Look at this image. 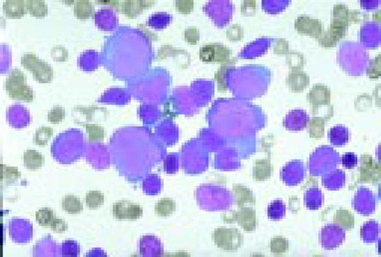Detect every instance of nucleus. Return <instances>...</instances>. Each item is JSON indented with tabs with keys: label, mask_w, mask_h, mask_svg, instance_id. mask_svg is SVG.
<instances>
[{
	"label": "nucleus",
	"mask_w": 381,
	"mask_h": 257,
	"mask_svg": "<svg viewBox=\"0 0 381 257\" xmlns=\"http://www.w3.org/2000/svg\"><path fill=\"white\" fill-rule=\"evenodd\" d=\"M6 90L12 99L32 102L34 100V91L27 85V77L18 68L12 70L6 80Z\"/></svg>",
	"instance_id": "f257e3e1"
},
{
	"label": "nucleus",
	"mask_w": 381,
	"mask_h": 257,
	"mask_svg": "<svg viewBox=\"0 0 381 257\" xmlns=\"http://www.w3.org/2000/svg\"><path fill=\"white\" fill-rule=\"evenodd\" d=\"M334 17L329 30L321 35L320 44L325 47H331L343 39L348 28V10L340 5L334 8Z\"/></svg>",
	"instance_id": "f03ea898"
},
{
	"label": "nucleus",
	"mask_w": 381,
	"mask_h": 257,
	"mask_svg": "<svg viewBox=\"0 0 381 257\" xmlns=\"http://www.w3.org/2000/svg\"><path fill=\"white\" fill-rule=\"evenodd\" d=\"M22 66L31 71L34 78L40 83H49L54 77L52 67L47 61L39 59L34 53H27L21 58Z\"/></svg>",
	"instance_id": "7ed1b4c3"
},
{
	"label": "nucleus",
	"mask_w": 381,
	"mask_h": 257,
	"mask_svg": "<svg viewBox=\"0 0 381 257\" xmlns=\"http://www.w3.org/2000/svg\"><path fill=\"white\" fill-rule=\"evenodd\" d=\"M213 240L218 248L224 251H232L240 248L243 236L236 229L220 227L213 231Z\"/></svg>",
	"instance_id": "20e7f679"
},
{
	"label": "nucleus",
	"mask_w": 381,
	"mask_h": 257,
	"mask_svg": "<svg viewBox=\"0 0 381 257\" xmlns=\"http://www.w3.org/2000/svg\"><path fill=\"white\" fill-rule=\"evenodd\" d=\"M113 217L117 220L135 221L141 218L143 215V209L138 204L129 200H122L116 202L112 207Z\"/></svg>",
	"instance_id": "39448f33"
},
{
	"label": "nucleus",
	"mask_w": 381,
	"mask_h": 257,
	"mask_svg": "<svg viewBox=\"0 0 381 257\" xmlns=\"http://www.w3.org/2000/svg\"><path fill=\"white\" fill-rule=\"evenodd\" d=\"M230 49L220 44H206L199 50V58L206 63H225L230 59Z\"/></svg>",
	"instance_id": "423d86ee"
},
{
	"label": "nucleus",
	"mask_w": 381,
	"mask_h": 257,
	"mask_svg": "<svg viewBox=\"0 0 381 257\" xmlns=\"http://www.w3.org/2000/svg\"><path fill=\"white\" fill-rule=\"evenodd\" d=\"M295 28L300 33L306 34L314 38L322 35V24L318 20H312L307 16H299L295 21Z\"/></svg>",
	"instance_id": "0eeeda50"
},
{
	"label": "nucleus",
	"mask_w": 381,
	"mask_h": 257,
	"mask_svg": "<svg viewBox=\"0 0 381 257\" xmlns=\"http://www.w3.org/2000/svg\"><path fill=\"white\" fill-rule=\"evenodd\" d=\"M233 217L246 231H252L257 226L255 211L249 207H242L233 213Z\"/></svg>",
	"instance_id": "6e6552de"
},
{
	"label": "nucleus",
	"mask_w": 381,
	"mask_h": 257,
	"mask_svg": "<svg viewBox=\"0 0 381 257\" xmlns=\"http://www.w3.org/2000/svg\"><path fill=\"white\" fill-rule=\"evenodd\" d=\"M154 3V1L127 0L121 2V10L129 18H134L136 15L140 14L145 8H149Z\"/></svg>",
	"instance_id": "1a4fd4ad"
},
{
	"label": "nucleus",
	"mask_w": 381,
	"mask_h": 257,
	"mask_svg": "<svg viewBox=\"0 0 381 257\" xmlns=\"http://www.w3.org/2000/svg\"><path fill=\"white\" fill-rule=\"evenodd\" d=\"M3 9L8 18L20 19L26 14V1L24 0H6L3 4Z\"/></svg>",
	"instance_id": "9d476101"
},
{
	"label": "nucleus",
	"mask_w": 381,
	"mask_h": 257,
	"mask_svg": "<svg viewBox=\"0 0 381 257\" xmlns=\"http://www.w3.org/2000/svg\"><path fill=\"white\" fill-rule=\"evenodd\" d=\"M24 166L27 169L36 171L42 169L44 164V157L40 152L28 149L24 153Z\"/></svg>",
	"instance_id": "9b49d317"
},
{
	"label": "nucleus",
	"mask_w": 381,
	"mask_h": 257,
	"mask_svg": "<svg viewBox=\"0 0 381 257\" xmlns=\"http://www.w3.org/2000/svg\"><path fill=\"white\" fill-rule=\"evenodd\" d=\"M73 4V12L78 20H88L94 16L95 10L91 2L89 0H76Z\"/></svg>",
	"instance_id": "f8f14e48"
},
{
	"label": "nucleus",
	"mask_w": 381,
	"mask_h": 257,
	"mask_svg": "<svg viewBox=\"0 0 381 257\" xmlns=\"http://www.w3.org/2000/svg\"><path fill=\"white\" fill-rule=\"evenodd\" d=\"M234 199L240 207H244L247 203H254V198L252 191L247 187L240 185H235L233 187Z\"/></svg>",
	"instance_id": "ddd939ff"
},
{
	"label": "nucleus",
	"mask_w": 381,
	"mask_h": 257,
	"mask_svg": "<svg viewBox=\"0 0 381 257\" xmlns=\"http://www.w3.org/2000/svg\"><path fill=\"white\" fill-rule=\"evenodd\" d=\"M62 208L68 214L76 215L83 212V204L76 195H68L63 198Z\"/></svg>",
	"instance_id": "4468645a"
},
{
	"label": "nucleus",
	"mask_w": 381,
	"mask_h": 257,
	"mask_svg": "<svg viewBox=\"0 0 381 257\" xmlns=\"http://www.w3.org/2000/svg\"><path fill=\"white\" fill-rule=\"evenodd\" d=\"M176 210L175 200L170 198H163L157 202L155 206V212L159 217H169Z\"/></svg>",
	"instance_id": "2eb2a0df"
},
{
	"label": "nucleus",
	"mask_w": 381,
	"mask_h": 257,
	"mask_svg": "<svg viewBox=\"0 0 381 257\" xmlns=\"http://www.w3.org/2000/svg\"><path fill=\"white\" fill-rule=\"evenodd\" d=\"M26 5L27 12L37 18H43L48 14V6L44 0H27Z\"/></svg>",
	"instance_id": "dca6fc26"
},
{
	"label": "nucleus",
	"mask_w": 381,
	"mask_h": 257,
	"mask_svg": "<svg viewBox=\"0 0 381 257\" xmlns=\"http://www.w3.org/2000/svg\"><path fill=\"white\" fill-rule=\"evenodd\" d=\"M80 124L83 125L86 128L87 133L88 134L89 143H100L104 140L105 136V132L104 127L97 124L93 123H83L78 122Z\"/></svg>",
	"instance_id": "f3484780"
},
{
	"label": "nucleus",
	"mask_w": 381,
	"mask_h": 257,
	"mask_svg": "<svg viewBox=\"0 0 381 257\" xmlns=\"http://www.w3.org/2000/svg\"><path fill=\"white\" fill-rule=\"evenodd\" d=\"M271 164L268 160H257L254 167V178L257 181H263L271 176Z\"/></svg>",
	"instance_id": "a211bd4d"
},
{
	"label": "nucleus",
	"mask_w": 381,
	"mask_h": 257,
	"mask_svg": "<svg viewBox=\"0 0 381 257\" xmlns=\"http://www.w3.org/2000/svg\"><path fill=\"white\" fill-rule=\"evenodd\" d=\"M1 181H5L6 185H11L16 182L21 177L22 174L16 167H8L4 164H1Z\"/></svg>",
	"instance_id": "6ab92c4d"
},
{
	"label": "nucleus",
	"mask_w": 381,
	"mask_h": 257,
	"mask_svg": "<svg viewBox=\"0 0 381 257\" xmlns=\"http://www.w3.org/2000/svg\"><path fill=\"white\" fill-rule=\"evenodd\" d=\"M87 207L90 210H96L104 204V194L98 190L88 192L85 196Z\"/></svg>",
	"instance_id": "aec40b11"
},
{
	"label": "nucleus",
	"mask_w": 381,
	"mask_h": 257,
	"mask_svg": "<svg viewBox=\"0 0 381 257\" xmlns=\"http://www.w3.org/2000/svg\"><path fill=\"white\" fill-rule=\"evenodd\" d=\"M53 128L50 126H42L37 130L34 135L33 142L39 146H45L53 135Z\"/></svg>",
	"instance_id": "412c9836"
},
{
	"label": "nucleus",
	"mask_w": 381,
	"mask_h": 257,
	"mask_svg": "<svg viewBox=\"0 0 381 257\" xmlns=\"http://www.w3.org/2000/svg\"><path fill=\"white\" fill-rule=\"evenodd\" d=\"M35 219L39 225L43 227H49L54 219V211L50 208L41 209L35 214Z\"/></svg>",
	"instance_id": "4be33fe9"
},
{
	"label": "nucleus",
	"mask_w": 381,
	"mask_h": 257,
	"mask_svg": "<svg viewBox=\"0 0 381 257\" xmlns=\"http://www.w3.org/2000/svg\"><path fill=\"white\" fill-rule=\"evenodd\" d=\"M66 118V111L61 106H55L48 113V121L52 123L62 122Z\"/></svg>",
	"instance_id": "5701e85b"
},
{
	"label": "nucleus",
	"mask_w": 381,
	"mask_h": 257,
	"mask_svg": "<svg viewBox=\"0 0 381 257\" xmlns=\"http://www.w3.org/2000/svg\"><path fill=\"white\" fill-rule=\"evenodd\" d=\"M288 247V242L283 237L273 238L271 242V251L273 253H283Z\"/></svg>",
	"instance_id": "b1692460"
},
{
	"label": "nucleus",
	"mask_w": 381,
	"mask_h": 257,
	"mask_svg": "<svg viewBox=\"0 0 381 257\" xmlns=\"http://www.w3.org/2000/svg\"><path fill=\"white\" fill-rule=\"evenodd\" d=\"M52 56L54 61H66L68 58V51L61 46H55L52 48Z\"/></svg>",
	"instance_id": "393cba45"
},
{
	"label": "nucleus",
	"mask_w": 381,
	"mask_h": 257,
	"mask_svg": "<svg viewBox=\"0 0 381 257\" xmlns=\"http://www.w3.org/2000/svg\"><path fill=\"white\" fill-rule=\"evenodd\" d=\"M184 37L189 44H196L199 41V30L195 27H189L184 32Z\"/></svg>",
	"instance_id": "a878e982"
},
{
	"label": "nucleus",
	"mask_w": 381,
	"mask_h": 257,
	"mask_svg": "<svg viewBox=\"0 0 381 257\" xmlns=\"http://www.w3.org/2000/svg\"><path fill=\"white\" fill-rule=\"evenodd\" d=\"M194 8V1H177L176 9L183 14L190 13Z\"/></svg>",
	"instance_id": "bb28decb"
},
{
	"label": "nucleus",
	"mask_w": 381,
	"mask_h": 257,
	"mask_svg": "<svg viewBox=\"0 0 381 257\" xmlns=\"http://www.w3.org/2000/svg\"><path fill=\"white\" fill-rule=\"evenodd\" d=\"M51 229L56 233H64L68 230V226L63 219L54 217L50 226Z\"/></svg>",
	"instance_id": "cd10ccee"
},
{
	"label": "nucleus",
	"mask_w": 381,
	"mask_h": 257,
	"mask_svg": "<svg viewBox=\"0 0 381 257\" xmlns=\"http://www.w3.org/2000/svg\"><path fill=\"white\" fill-rule=\"evenodd\" d=\"M96 3H100V4L109 5L110 6L114 7L115 9L119 10V7H121V2L119 1H95Z\"/></svg>",
	"instance_id": "c85d7f7f"
}]
</instances>
